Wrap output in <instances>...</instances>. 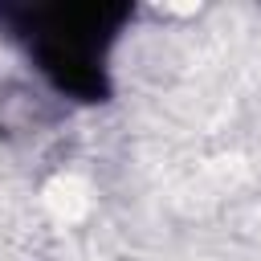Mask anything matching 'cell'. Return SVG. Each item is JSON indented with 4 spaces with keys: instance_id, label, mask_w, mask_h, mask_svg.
I'll return each mask as SVG.
<instances>
[{
    "instance_id": "1",
    "label": "cell",
    "mask_w": 261,
    "mask_h": 261,
    "mask_svg": "<svg viewBox=\"0 0 261 261\" xmlns=\"http://www.w3.org/2000/svg\"><path fill=\"white\" fill-rule=\"evenodd\" d=\"M126 4H20L0 8V24L29 49L37 73L65 98L106 102V53L126 24Z\"/></svg>"
}]
</instances>
